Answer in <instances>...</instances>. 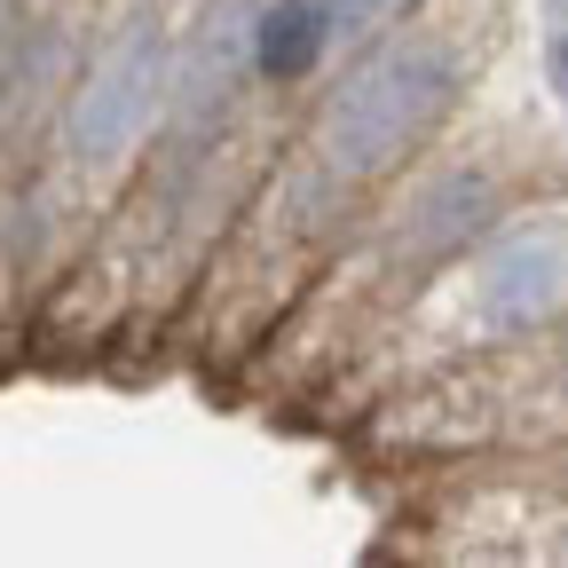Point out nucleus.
<instances>
[{
    "instance_id": "1",
    "label": "nucleus",
    "mask_w": 568,
    "mask_h": 568,
    "mask_svg": "<svg viewBox=\"0 0 568 568\" xmlns=\"http://www.w3.org/2000/svg\"><path fill=\"white\" fill-rule=\"evenodd\" d=\"M560 316H568V197H514L458 261H443L379 324V339L332 387L372 379V395H387L410 372L489 355V347H521Z\"/></svg>"
},
{
    "instance_id": "2",
    "label": "nucleus",
    "mask_w": 568,
    "mask_h": 568,
    "mask_svg": "<svg viewBox=\"0 0 568 568\" xmlns=\"http://www.w3.org/2000/svg\"><path fill=\"white\" fill-rule=\"evenodd\" d=\"M474 71H481V48L458 24H435L418 9L372 40H355L324 71V88H308V103L293 111V142L372 205L395 174H410L450 134Z\"/></svg>"
},
{
    "instance_id": "3",
    "label": "nucleus",
    "mask_w": 568,
    "mask_h": 568,
    "mask_svg": "<svg viewBox=\"0 0 568 568\" xmlns=\"http://www.w3.org/2000/svg\"><path fill=\"white\" fill-rule=\"evenodd\" d=\"M174 9L142 0L126 17H103V32H88L80 71L55 103V126L40 151L80 182L88 197H119L134 182V166L151 159V142L166 134V95H174Z\"/></svg>"
},
{
    "instance_id": "4",
    "label": "nucleus",
    "mask_w": 568,
    "mask_h": 568,
    "mask_svg": "<svg viewBox=\"0 0 568 568\" xmlns=\"http://www.w3.org/2000/svg\"><path fill=\"white\" fill-rule=\"evenodd\" d=\"M339 55H347V32H339L332 0H261V17H253V80H261V95L301 111L308 88Z\"/></svg>"
},
{
    "instance_id": "5",
    "label": "nucleus",
    "mask_w": 568,
    "mask_h": 568,
    "mask_svg": "<svg viewBox=\"0 0 568 568\" xmlns=\"http://www.w3.org/2000/svg\"><path fill=\"white\" fill-rule=\"evenodd\" d=\"M568 450V316L514 347V458Z\"/></svg>"
},
{
    "instance_id": "6",
    "label": "nucleus",
    "mask_w": 568,
    "mask_h": 568,
    "mask_svg": "<svg viewBox=\"0 0 568 568\" xmlns=\"http://www.w3.org/2000/svg\"><path fill=\"white\" fill-rule=\"evenodd\" d=\"M332 9H339L347 48H355V40H372V32H387V24H403V17H418L426 0H332Z\"/></svg>"
},
{
    "instance_id": "7",
    "label": "nucleus",
    "mask_w": 568,
    "mask_h": 568,
    "mask_svg": "<svg viewBox=\"0 0 568 568\" xmlns=\"http://www.w3.org/2000/svg\"><path fill=\"white\" fill-rule=\"evenodd\" d=\"M24 9H32V0H0V40L17 32V17H24Z\"/></svg>"
},
{
    "instance_id": "8",
    "label": "nucleus",
    "mask_w": 568,
    "mask_h": 568,
    "mask_svg": "<svg viewBox=\"0 0 568 568\" xmlns=\"http://www.w3.org/2000/svg\"><path fill=\"white\" fill-rule=\"evenodd\" d=\"M552 71H560V80H568V32L552 40Z\"/></svg>"
}]
</instances>
